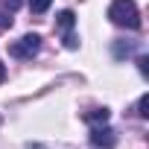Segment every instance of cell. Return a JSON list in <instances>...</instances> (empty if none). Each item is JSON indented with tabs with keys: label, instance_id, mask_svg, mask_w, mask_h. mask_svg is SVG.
I'll list each match as a JSON object with an SVG mask.
<instances>
[{
	"label": "cell",
	"instance_id": "obj_11",
	"mask_svg": "<svg viewBox=\"0 0 149 149\" xmlns=\"http://www.w3.org/2000/svg\"><path fill=\"white\" fill-rule=\"evenodd\" d=\"M137 64H140V73L146 76V73H149V58H137Z\"/></svg>",
	"mask_w": 149,
	"mask_h": 149
},
{
	"label": "cell",
	"instance_id": "obj_4",
	"mask_svg": "<svg viewBox=\"0 0 149 149\" xmlns=\"http://www.w3.org/2000/svg\"><path fill=\"white\" fill-rule=\"evenodd\" d=\"M91 143H94V146H105V149H111V146L117 143L114 129H108L105 123H102V126H94V129H91Z\"/></svg>",
	"mask_w": 149,
	"mask_h": 149
},
{
	"label": "cell",
	"instance_id": "obj_6",
	"mask_svg": "<svg viewBox=\"0 0 149 149\" xmlns=\"http://www.w3.org/2000/svg\"><path fill=\"white\" fill-rule=\"evenodd\" d=\"M50 3L53 0H29V9H32V15H44L50 9Z\"/></svg>",
	"mask_w": 149,
	"mask_h": 149
},
{
	"label": "cell",
	"instance_id": "obj_12",
	"mask_svg": "<svg viewBox=\"0 0 149 149\" xmlns=\"http://www.w3.org/2000/svg\"><path fill=\"white\" fill-rule=\"evenodd\" d=\"M3 79H6V67L0 64V82H3Z\"/></svg>",
	"mask_w": 149,
	"mask_h": 149
},
{
	"label": "cell",
	"instance_id": "obj_8",
	"mask_svg": "<svg viewBox=\"0 0 149 149\" xmlns=\"http://www.w3.org/2000/svg\"><path fill=\"white\" fill-rule=\"evenodd\" d=\"M137 114H140V117H149V97H146V94H143L140 102H137Z\"/></svg>",
	"mask_w": 149,
	"mask_h": 149
},
{
	"label": "cell",
	"instance_id": "obj_9",
	"mask_svg": "<svg viewBox=\"0 0 149 149\" xmlns=\"http://www.w3.org/2000/svg\"><path fill=\"white\" fill-rule=\"evenodd\" d=\"M9 26H12V18H9L6 12H0V32H6Z\"/></svg>",
	"mask_w": 149,
	"mask_h": 149
},
{
	"label": "cell",
	"instance_id": "obj_1",
	"mask_svg": "<svg viewBox=\"0 0 149 149\" xmlns=\"http://www.w3.org/2000/svg\"><path fill=\"white\" fill-rule=\"evenodd\" d=\"M108 18H111V24H117V26L140 29V12H137V3H134V0H114V3L108 6Z\"/></svg>",
	"mask_w": 149,
	"mask_h": 149
},
{
	"label": "cell",
	"instance_id": "obj_3",
	"mask_svg": "<svg viewBox=\"0 0 149 149\" xmlns=\"http://www.w3.org/2000/svg\"><path fill=\"white\" fill-rule=\"evenodd\" d=\"M73 24H76V15H73L70 9H64V12L56 15V26L61 29V35H64V47H67V50H76V47H79L76 35H73Z\"/></svg>",
	"mask_w": 149,
	"mask_h": 149
},
{
	"label": "cell",
	"instance_id": "obj_10",
	"mask_svg": "<svg viewBox=\"0 0 149 149\" xmlns=\"http://www.w3.org/2000/svg\"><path fill=\"white\" fill-rule=\"evenodd\" d=\"M3 6H6V9H9V12H15V9H18V6H21V0H3Z\"/></svg>",
	"mask_w": 149,
	"mask_h": 149
},
{
	"label": "cell",
	"instance_id": "obj_5",
	"mask_svg": "<svg viewBox=\"0 0 149 149\" xmlns=\"http://www.w3.org/2000/svg\"><path fill=\"white\" fill-rule=\"evenodd\" d=\"M108 114H111L108 108H94V111H88V114H85V120H88V123H94V126H100V123H108Z\"/></svg>",
	"mask_w": 149,
	"mask_h": 149
},
{
	"label": "cell",
	"instance_id": "obj_7",
	"mask_svg": "<svg viewBox=\"0 0 149 149\" xmlns=\"http://www.w3.org/2000/svg\"><path fill=\"white\" fill-rule=\"evenodd\" d=\"M132 50H134L132 44H123V41H117V44H114V56H117V58H123V56H129Z\"/></svg>",
	"mask_w": 149,
	"mask_h": 149
},
{
	"label": "cell",
	"instance_id": "obj_2",
	"mask_svg": "<svg viewBox=\"0 0 149 149\" xmlns=\"http://www.w3.org/2000/svg\"><path fill=\"white\" fill-rule=\"evenodd\" d=\"M38 50H41V35H35V32H29V35L18 38V41L9 47V53H12L15 58H32Z\"/></svg>",
	"mask_w": 149,
	"mask_h": 149
}]
</instances>
